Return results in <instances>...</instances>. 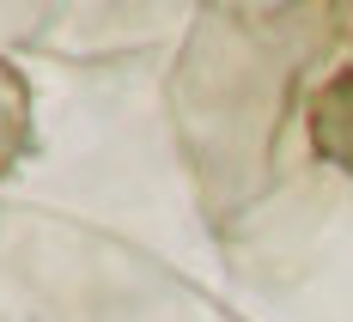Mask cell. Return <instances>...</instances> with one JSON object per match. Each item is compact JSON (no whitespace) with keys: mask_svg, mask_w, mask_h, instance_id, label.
Returning a JSON list of instances; mask_svg holds the SVG:
<instances>
[{"mask_svg":"<svg viewBox=\"0 0 353 322\" xmlns=\"http://www.w3.org/2000/svg\"><path fill=\"white\" fill-rule=\"evenodd\" d=\"M37 140V116H31V79L0 55V177H12L25 164V152Z\"/></svg>","mask_w":353,"mask_h":322,"instance_id":"cell-2","label":"cell"},{"mask_svg":"<svg viewBox=\"0 0 353 322\" xmlns=\"http://www.w3.org/2000/svg\"><path fill=\"white\" fill-rule=\"evenodd\" d=\"M305 128H311V146H317L323 164H335V171L353 177V67L329 73L317 92H311Z\"/></svg>","mask_w":353,"mask_h":322,"instance_id":"cell-1","label":"cell"}]
</instances>
